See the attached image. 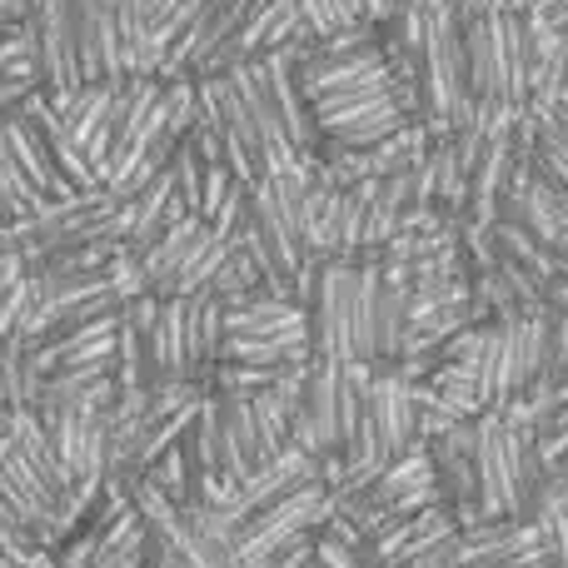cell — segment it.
Here are the masks:
<instances>
[{"instance_id": "obj_11", "label": "cell", "mask_w": 568, "mask_h": 568, "mask_svg": "<svg viewBox=\"0 0 568 568\" xmlns=\"http://www.w3.org/2000/svg\"><path fill=\"white\" fill-rule=\"evenodd\" d=\"M374 454L394 459L419 439V414H414V389L404 374L374 369Z\"/></svg>"}, {"instance_id": "obj_13", "label": "cell", "mask_w": 568, "mask_h": 568, "mask_svg": "<svg viewBox=\"0 0 568 568\" xmlns=\"http://www.w3.org/2000/svg\"><path fill=\"white\" fill-rule=\"evenodd\" d=\"M0 140H6V150H10V160H16V170L26 175V185L36 190V195H45V200H55V195H70V180L55 170V160H50V150H45V140H40V130L30 125L26 115H20L16 105L10 110H0Z\"/></svg>"}, {"instance_id": "obj_7", "label": "cell", "mask_w": 568, "mask_h": 568, "mask_svg": "<svg viewBox=\"0 0 568 568\" xmlns=\"http://www.w3.org/2000/svg\"><path fill=\"white\" fill-rule=\"evenodd\" d=\"M454 534H459V519H454L449 504H424V509L399 514L389 529L374 534L369 559H374V568H404L409 559H419V554L439 549V544L454 539Z\"/></svg>"}, {"instance_id": "obj_19", "label": "cell", "mask_w": 568, "mask_h": 568, "mask_svg": "<svg viewBox=\"0 0 568 568\" xmlns=\"http://www.w3.org/2000/svg\"><path fill=\"white\" fill-rule=\"evenodd\" d=\"M494 240H499V250L514 260V265H524L544 290H549V280L559 275V250L534 240L529 230H519V225H504V220H494Z\"/></svg>"}, {"instance_id": "obj_22", "label": "cell", "mask_w": 568, "mask_h": 568, "mask_svg": "<svg viewBox=\"0 0 568 568\" xmlns=\"http://www.w3.org/2000/svg\"><path fill=\"white\" fill-rule=\"evenodd\" d=\"M36 200H45V195H36V190L26 185V175L16 170V160H10V150H6V140H0V220H26L30 210H36Z\"/></svg>"}, {"instance_id": "obj_15", "label": "cell", "mask_w": 568, "mask_h": 568, "mask_svg": "<svg viewBox=\"0 0 568 568\" xmlns=\"http://www.w3.org/2000/svg\"><path fill=\"white\" fill-rule=\"evenodd\" d=\"M409 324V270L379 265V300H374V359L369 369H389L399 359V339Z\"/></svg>"}, {"instance_id": "obj_16", "label": "cell", "mask_w": 568, "mask_h": 568, "mask_svg": "<svg viewBox=\"0 0 568 568\" xmlns=\"http://www.w3.org/2000/svg\"><path fill=\"white\" fill-rule=\"evenodd\" d=\"M310 320L290 324V329H265V334H225L220 359H240V364H304L310 359Z\"/></svg>"}, {"instance_id": "obj_28", "label": "cell", "mask_w": 568, "mask_h": 568, "mask_svg": "<svg viewBox=\"0 0 568 568\" xmlns=\"http://www.w3.org/2000/svg\"><path fill=\"white\" fill-rule=\"evenodd\" d=\"M310 568H314V559H310Z\"/></svg>"}, {"instance_id": "obj_18", "label": "cell", "mask_w": 568, "mask_h": 568, "mask_svg": "<svg viewBox=\"0 0 568 568\" xmlns=\"http://www.w3.org/2000/svg\"><path fill=\"white\" fill-rule=\"evenodd\" d=\"M225 255H230V240L215 235V230L205 225V230H200V240H195V250L185 255V265H180L175 275H170L165 290H160V300H165V294H180V300H185V294L205 290V284L215 280V270L225 265Z\"/></svg>"}, {"instance_id": "obj_8", "label": "cell", "mask_w": 568, "mask_h": 568, "mask_svg": "<svg viewBox=\"0 0 568 568\" xmlns=\"http://www.w3.org/2000/svg\"><path fill=\"white\" fill-rule=\"evenodd\" d=\"M364 494H369L379 509H389L394 519H399V514L424 509V504H444L439 499V479H434V464H429V439H414L404 454H394V459L374 474V484Z\"/></svg>"}, {"instance_id": "obj_4", "label": "cell", "mask_w": 568, "mask_h": 568, "mask_svg": "<svg viewBox=\"0 0 568 568\" xmlns=\"http://www.w3.org/2000/svg\"><path fill=\"white\" fill-rule=\"evenodd\" d=\"M339 364L344 359L310 354L300 409H294V419H290V444L304 449V454H314V459H329L334 454V424H339Z\"/></svg>"}, {"instance_id": "obj_27", "label": "cell", "mask_w": 568, "mask_h": 568, "mask_svg": "<svg viewBox=\"0 0 568 568\" xmlns=\"http://www.w3.org/2000/svg\"><path fill=\"white\" fill-rule=\"evenodd\" d=\"M414 6H424V0H414Z\"/></svg>"}, {"instance_id": "obj_5", "label": "cell", "mask_w": 568, "mask_h": 568, "mask_svg": "<svg viewBox=\"0 0 568 568\" xmlns=\"http://www.w3.org/2000/svg\"><path fill=\"white\" fill-rule=\"evenodd\" d=\"M40 424L50 434V449H55L60 469L70 484L80 479H105V409L85 414V409H36Z\"/></svg>"}, {"instance_id": "obj_29", "label": "cell", "mask_w": 568, "mask_h": 568, "mask_svg": "<svg viewBox=\"0 0 568 568\" xmlns=\"http://www.w3.org/2000/svg\"><path fill=\"white\" fill-rule=\"evenodd\" d=\"M0 225H6V220H0Z\"/></svg>"}, {"instance_id": "obj_24", "label": "cell", "mask_w": 568, "mask_h": 568, "mask_svg": "<svg viewBox=\"0 0 568 568\" xmlns=\"http://www.w3.org/2000/svg\"><path fill=\"white\" fill-rule=\"evenodd\" d=\"M549 374H568V304L554 310L549 324Z\"/></svg>"}, {"instance_id": "obj_20", "label": "cell", "mask_w": 568, "mask_h": 568, "mask_svg": "<svg viewBox=\"0 0 568 568\" xmlns=\"http://www.w3.org/2000/svg\"><path fill=\"white\" fill-rule=\"evenodd\" d=\"M140 479L155 484V489L165 494L170 504H180V509H190V504H195V469H190V459H185V449H180V439L170 444V449H160L155 459L140 469Z\"/></svg>"}, {"instance_id": "obj_25", "label": "cell", "mask_w": 568, "mask_h": 568, "mask_svg": "<svg viewBox=\"0 0 568 568\" xmlns=\"http://www.w3.org/2000/svg\"><path fill=\"white\" fill-rule=\"evenodd\" d=\"M324 10H329L334 16V26H364V6L359 0H324Z\"/></svg>"}, {"instance_id": "obj_26", "label": "cell", "mask_w": 568, "mask_h": 568, "mask_svg": "<svg viewBox=\"0 0 568 568\" xmlns=\"http://www.w3.org/2000/svg\"><path fill=\"white\" fill-rule=\"evenodd\" d=\"M359 6H364V20H369V26H384V20H394L409 0H359Z\"/></svg>"}, {"instance_id": "obj_21", "label": "cell", "mask_w": 568, "mask_h": 568, "mask_svg": "<svg viewBox=\"0 0 568 568\" xmlns=\"http://www.w3.org/2000/svg\"><path fill=\"white\" fill-rule=\"evenodd\" d=\"M374 300H379V265H359L354 310H349V354L364 364L374 359Z\"/></svg>"}, {"instance_id": "obj_6", "label": "cell", "mask_w": 568, "mask_h": 568, "mask_svg": "<svg viewBox=\"0 0 568 568\" xmlns=\"http://www.w3.org/2000/svg\"><path fill=\"white\" fill-rule=\"evenodd\" d=\"M429 464L439 479V499L454 509V519L479 524V479H474V419H459L449 429L429 434Z\"/></svg>"}, {"instance_id": "obj_2", "label": "cell", "mask_w": 568, "mask_h": 568, "mask_svg": "<svg viewBox=\"0 0 568 568\" xmlns=\"http://www.w3.org/2000/svg\"><path fill=\"white\" fill-rule=\"evenodd\" d=\"M304 45H310V40H304ZM304 45L270 50V55H260V65H265L270 105H275L280 130H284V140H290L294 160H300V165H314V160H320V150H324V135H320V125H314L310 95H304V85H300V50Z\"/></svg>"}, {"instance_id": "obj_12", "label": "cell", "mask_w": 568, "mask_h": 568, "mask_svg": "<svg viewBox=\"0 0 568 568\" xmlns=\"http://www.w3.org/2000/svg\"><path fill=\"white\" fill-rule=\"evenodd\" d=\"M215 399V449H220V469L230 479H250V474L265 464V444H260V429L250 419L245 394H210Z\"/></svg>"}, {"instance_id": "obj_23", "label": "cell", "mask_w": 568, "mask_h": 568, "mask_svg": "<svg viewBox=\"0 0 568 568\" xmlns=\"http://www.w3.org/2000/svg\"><path fill=\"white\" fill-rule=\"evenodd\" d=\"M314 568H374V559L364 549H354V544L314 529Z\"/></svg>"}, {"instance_id": "obj_9", "label": "cell", "mask_w": 568, "mask_h": 568, "mask_svg": "<svg viewBox=\"0 0 568 568\" xmlns=\"http://www.w3.org/2000/svg\"><path fill=\"white\" fill-rule=\"evenodd\" d=\"M310 479H324V459H314V454L284 444L275 459H265L255 474H250V479H240V489H235V499H230L225 519L240 529V519H250V514L265 509L270 499H280V494L300 489V484H310Z\"/></svg>"}, {"instance_id": "obj_14", "label": "cell", "mask_w": 568, "mask_h": 568, "mask_svg": "<svg viewBox=\"0 0 568 568\" xmlns=\"http://www.w3.org/2000/svg\"><path fill=\"white\" fill-rule=\"evenodd\" d=\"M225 349V300L210 290L185 294V374L195 384H210V369Z\"/></svg>"}, {"instance_id": "obj_10", "label": "cell", "mask_w": 568, "mask_h": 568, "mask_svg": "<svg viewBox=\"0 0 568 568\" xmlns=\"http://www.w3.org/2000/svg\"><path fill=\"white\" fill-rule=\"evenodd\" d=\"M489 36H494V70H499V100L509 110L529 105V80H534V30L524 10H489Z\"/></svg>"}, {"instance_id": "obj_17", "label": "cell", "mask_w": 568, "mask_h": 568, "mask_svg": "<svg viewBox=\"0 0 568 568\" xmlns=\"http://www.w3.org/2000/svg\"><path fill=\"white\" fill-rule=\"evenodd\" d=\"M464 85H469L474 105H504L499 100V70H494L489 10H474V16L464 20Z\"/></svg>"}, {"instance_id": "obj_3", "label": "cell", "mask_w": 568, "mask_h": 568, "mask_svg": "<svg viewBox=\"0 0 568 568\" xmlns=\"http://www.w3.org/2000/svg\"><path fill=\"white\" fill-rule=\"evenodd\" d=\"M354 280H359V265H349V260H324L320 275H314L304 314H310V349L324 354V359H354L349 354Z\"/></svg>"}, {"instance_id": "obj_1", "label": "cell", "mask_w": 568, "mask_h": 568, "mask_svg": "<svg viewBox=\"0 0 568 568\" xmlns=\"http://www.w3.org/2000/svg\"><path fill=\"white\" fill-rule=\"evenodd\" d=\"M324 514H329V484L324 479H310V484H300V489L280 494V499H270L265 509H255L250 519H240L235 559L245 568L260 564L265 554H275L280 544L300 539V534H314L324 524Z\"/></svg>"}]
</instances>
